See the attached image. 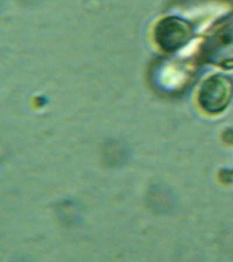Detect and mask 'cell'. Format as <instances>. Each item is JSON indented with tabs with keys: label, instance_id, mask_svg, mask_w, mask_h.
Returning a JSON list of instances; mask_svg holds the SVG:
<instances>
[{
	"label": "cell",
	"instance_id": "cell-1",
	"mask_svg": "<svg viewBox=\"0 0 233 262\" xmlns=\"http://www.w3.org/2000/svg\"><path fill=\"white\" fill-rule=\"evenodd\" d=\"M200 53L202 59L210 64L233 69V12L212 28Z\"/></svg>",
	"mask_w": 233,
	"mask_h": 262
},
{
	"label": "cell",
	"instance_id": "cell-2",
	"mask_svg": "<svg viewBox=\"0 0 233 262\" xmlns=\"http://www.w3.org/2000/svg\"><path fill=\"white\" fill-rule=\"evenodd\" d=\"M194 28L185 18L168 16L162 18L155 28L154 37L157 45L166 53L181 50L194 38Z\"/></svg>",
	"mask_w": 233,
	"mask_h": 262
},
{
	"label": "cell",
	"instance_id": "cell-3",
	"mask_svg": "<svg viewBox=\"0 0 233 262\" xmlns=\"http://www.w3.org/2000/svg\"><path fill=\"white\" fill-rule=\"evenodd\" d=\"M233 97V81L228 76L216 74L203 81L198 91L200 106L209 114L222 112Z\"/></svg>",
	"mask_w": 233,
	"mask_h": 262
}]
</instances>
